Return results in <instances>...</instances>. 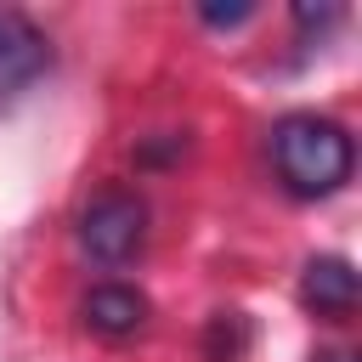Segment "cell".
<instances>
[{
	"label": "cell",
	"mask_w": 362,
	"mask_h": 362,
	"mask_svg": "<svg viewBox=\"0 0 362 362\" xmlns=\"http://www.w3.org/2000/svg\"><path fill=\"white\" fill-rule=\"evenodd\" d=\"M141 232H147V209H141V198H130V192H102V198L85 209V221H79V243H85L96 260H107V266L130 260V255L141 249Z\"/></svg>",
	"instance_id": "2"
},
{
	"label": "cell",
	"mask_w": 362,
	"mask_h": 362,
	"mask_svg": "<svg viewBox=\"0 0 362 362\" xmlns=\"http://www.w3.org/2000/svg\"><path fill=\"white\" fill-rule=\"evenodd\" d=\"M300 300L311 311H322V317H345L356 305V272H351V260H339V255L311 260L305 277H300Z\"/></svg>",
	"instance_id": "4"
},
{
	"label": "cell",
	"mask_w": 362,
	"mask_h": 362,
	"mask_svg": "<svg viewBox=\"0 0 362 362\" xmlns=\"http://www.w3.org/2000/svg\"><path fill=\"white\" fill-rule=\"evenodd\" d=\"M85 322H90L102 339H130V334H141V322H147V300H141L136 288H124V283L90 288V300H85Z\"/></svg>",
	"instance_id": "5"
},
{
	"label": "cell",
	"mask_w": 362,
	"mask_h": 362,
	"mask_svg": "<svg viewBox=\"0 0 362 362\" xmlns=\"http://www.w3.org/2000/svg\"><path fill=\"white\" fill-rule=\"evenodd\" d=\"M255 6H204V23H215V28H232V23H243Z\"/></svg>",
	"instance_id": "6"
},
{
	"label": "cell",
	"mask_w": 362,
	"mask_h": 362,
	"mask_svg": "<svg viewBox=\"0 0 362 362\" xmlns=\"http://www.w3.org/2000/svg\"><path fill=\"white\" fill-rule=\"evenodd\" d=\"M51 51H45V34L23 17V11H6L0 6V102L17 96L23 85H34L45 74Z\"/></svg>",
	"instance_id": "3"
},
{
	"label": "cell",
	"mask_w": 362,
	"mask_h": 362,
	"mask_svg": "<svg viewBox=\"0 0 362 362\" xmlns=\"http://www.w3.org/2000/svg\"><path fill=\"white\" fill-rule=\"evenodd\" d=\"M272 164L294 198H328L351 181V136L334 119L288 113L272 130Z\"/></svg>",
	"instance_id": "1"
}]
</instances>
